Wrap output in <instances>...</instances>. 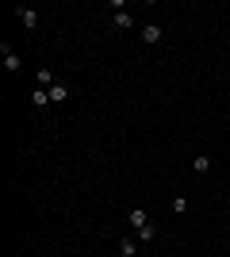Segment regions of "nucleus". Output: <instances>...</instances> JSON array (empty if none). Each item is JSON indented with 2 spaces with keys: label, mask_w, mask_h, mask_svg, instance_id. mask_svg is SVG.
I'll list each match as a JSON object with an SVG mask.
<instances>
[{
  "label": "nucleus",
  "mask_w": 230,
  "mask_h": 257,
  "mask_svg": "<svg viewBox=\"0 0 230 257\" xmlns=\"http://www.w3.org/2000/svg\"><path fill=\"white\" fill-rule=\"evenodd\" d=\"M0 54H4V65H8V73H15L19 65H23V58L15 54V50H12L8 43H0Z\"/></svg>",
  "instance_id": "obj_1"
},
{
  "label": "nucleus",
  "mask_w": 230,
  "mask_h": 257,
  "mask_svg": "<svg viewBox=\"0 0 230 257\" xmlns=\"http://www.w3.org/2000/svg\"><path fill=\"white\" fill-rule=\"evenodd\" d=\"M127 223L134 230H142V227H150V215H146V207H130V215H127Z\"/></svg>",
  "instance_id": "obj_2"
},
{
  "label": "nucleus",
  "mask_w": 230,
  "mask_h": 257,
  "mask_svg": "<svg viewBox=\"0 0 230 257\" xmlns=\"http://www.w3.org/2000/svg\"><path fill=\"white\" fill-rule=\"evenodd\" d=\"M15 15H19V23H23L27 31L39 27V12H31V8H15Z\"/></svg>",
  "instance_id": "obj_3"
},
{
  "label": "nucleus",
  "mask_w": 230,
  "mask_h": 257,
  "mask_svg": "<svg viewBox=\"0 0 230 257\" xmlns=\"http://www.w3.org/2000/svg\"><path fill=\"white\" fill-rule=\"evenodd\" d=\"M142 43H161V27L158 23H146L142 27Z\"/></svg>",
  "instance_id": "obj_4"
},
{
  "label": "nucleus",
  "mask_w": 230,
  "mask_h": 257,
  "mask_svg": "<svg viewBox=\"0 0 230 257\" xmlns=\"http://www.w3.org/2000/svg\"><path fill=\"white\" fill-rule=\"evenodd\" d=\"M46 92H50V104H61L65 96H69V88H65V85H58V81H54L50 88H46Z\"/></svg>",
  "instance_id": "obj_5"
},
{
  "label": "nucleus",
  "mask_w": 230,
  "mask_h": 257,
  "mask_svg": "<svg viewBox=\"0 0 230 257\" xmlns=\"http://www.w3.org/2000/svg\"><path fill=\"white\" fill-rule=\"evenodd\" d=\"M31 104H35V108H50V92H46V88H35V92H31Z\"/></svg>",
  "instance_id": "obj_6"
},
{
  "label": "nucleus",
  "mask_w": 230,
  "mask_h": 257,
  "mask_svg": "<svg viewBox=\"0 0 230 257\" xmlns=\"http://www.w3.org/2000/svg\"><path fill=\"white\" fill-rule=\"evenodd\" d=\"M115 27L130 31V27H134V15H130V12H115Z\"/></svg>",
  "instance_id": "obj_7"
},
{
  "label": "nucleus",
  "mask_w": 230,
  "mask_h": 257,
  "mask_svg": "<svg viewBox=\"0 0 230 257\" xmlns=\"http://www.w3.org/2000/svg\"><path fill=\"white\" fill-rule=\"evenodd\" d=\"M207 169H211V157H207V154L192 157V173H200V177H203V173H207Z\"/></svg>",
  "instance_id": "obj_8"
},
{
  "label": "nucleus",
  "mask_w": 230,
  "mask_h": 257,
  "mask_svg": "<svg viewBox=\"0 0 230 257\" xmlns=\"http://www.w3.org/2000/svg\"><path fill=\"white\" fill-rule=\"evenodd\" d=\"M119 257H138V246L130 242V238H123L119 242Z\"/></svg>",
  "instance_id": "obj_9"
},
{
  "label": "nucleus",
  "mask_w": 230,
  "mask_h": 257,
  "mask_svg": "<svg viewBox=\"0 0 230 257\" xmlns=\"http://www.w3.org/2000/svg\"><path fill=\"white\" fill-rule=\"evenodd\" d=\"M54 85V73L50 69H39V88H50Z\"/></svg>",
  "instance_id": "obj_10"
},
{
  "label": "nucleus",
  "mask_w": 230,
  "mask_h": 257,
  "mask_svg": "<svg viewBox=\"0 0 230 257\" xmlns=\"http://www.w3.org/2000/svg\"><path fill=\"white\" fill-rule=\"evenodd\" d=\"M172 211H176V215L188 211V200H184V196H172Z\"/></svg>",
  "instance_id": "obj_11"
}]
</instances>
